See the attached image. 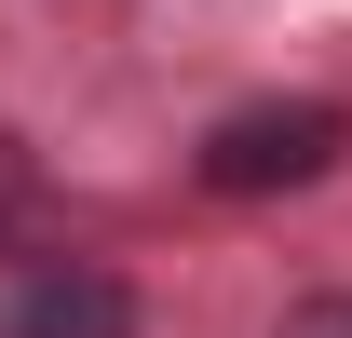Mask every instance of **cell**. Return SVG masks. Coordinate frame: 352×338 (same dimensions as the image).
<instances>
[{
  "label": "cell",
  "instance_id": "1",
  "mask_svg": "<svg viewBox=\"0 0 352 338\" xmlns=\"http://www.w3.org/2000/svg\"><path fill=\"white\" fill-rule=\"evenodd\" d=\"M339 163V109H230L217 135H204V190H298V176Z\"/></svg>",
  "mask_w": 352,
  "mask_h": 338
},
{
  "label": "cell",
  "instance_id": "3",
  "mask_svg": "<svg viewBox=\"0 0 352 338\" xmlns=\"http://www.w3.org/2000/svg\"><path fill=\"white\" fill-rule=\"evenodd\" d=\"M285 338H352V297H339V284H311V297H285Z\"/></svg>",
  "mask_w": 352,
  "mask_h": 338
},
{
  "label": "cell",
  "instance_id": "2",
  "mask_svg": "<svg viewBox=\"0 0 352 338\" xmlns=\"http://www.w3.org/2000/svg\"><path fill=\"white\" fill-rule=\"evenodd\" d=\"M14 338H122V284H95V271H41V284L14 297Z\"/></svg>",
  "mask_w": 352,
  "mask_h": 338
}]
</instances>
